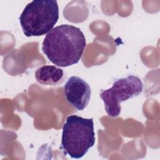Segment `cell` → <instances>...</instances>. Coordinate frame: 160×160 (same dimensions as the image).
I'll use <instances>...</instances> for the list:
<instances>
[{
  "instance_id": "cell-1",
  "label": "cell",
  "mask_w": 160,
  "mask_h": 160,
  "mask_svg": "<svg viewBox=\"0 0 160 160\" xmlns=\"http://www.w3.org/2000/svg\"><path fill=\"white\" fill-rule=\"evenodd\" d=\"M86 46L85 36L79 28L61 24L46 34L42 50L54 64L68 67L79 62Z\"/></svg>"
},
{
  "instance_id": "cell-2",
  "label": "cell",
  "mask_w": 160,
  "mask_h": 160,
  "mask_svg": "<svg viewBox=\"0 0 160 160\" xmlns=\"http://www.w3.org/2000/svg\"><path fill=\"white\" fill-rule=\"evenodd\" d=\"M92 118L71 115L62 126L61 146L63 152L71 158L83 157L95 143Z\"/></svg>"
},
{
  "instance_id": "cell-3",
  "label": "cell",
  "mask_w": 160,
  "mask_h": 160,
  "mask_svg": "<svg viewBox=\"0 0 160 160\" xmlns=\"http://www.w3.org/2000/svg\"><path fill=\"white\" fill-rule=\"evenodd\" d=\"M19 19L26 36L48 34L59 19L58 2L56 0H34L26 6Z\"/></svg>"
},
{
  "instance_id": "cell-4",
  "label": "cell",
  "mask_w": 160,
  "mask_h": 160,
  "mask_svg": "<svg viewBox=\"0 0 160 160\" xmlns=\"http://www.w3.org/2000/svg\"><path fill=\"white\" fill-rule=\"evenodd\" d=\"M142 88L141 80L134 75L116 81L111 88L100 93L106 113L110 117H118L121 112V102L138 96L142 92Z\"/></svg>"
},
{
  "instance_id": "cell-5",
  "label": "cell",
  "mask_w": 160,
  "mask_h": 160,
  "mask_svg": "<svg viewBox=\"0 0 160 160\" xmlns=\"http://www.w3.org/2000/svg\"><path fill=\"white\" fill-rule=\"evenodd\" d=\"M64 96L67 101L79 111L88 106L91 90L89 85L78 76H71L64 86Z\"/></svg>"
},
{
  "instance_id": "cell-6",
  "label": "cell",
  "mask_w": 160,
  "mask_h": 160,
  "mask_svg": "<svg viewBox=\"0 0 160 160\" xmlns=\"http://www.w3.org/2000/svg\"><path fill=\"white\" fill-rule=\"evenodd\" d=\"M62 69L55 66L45 65L39 68L35 72V78L37 81L44 85H55L63 77Z\"/></svg>"
}]
</instances>
